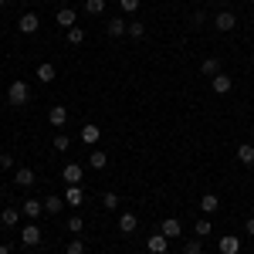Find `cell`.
<instances>
[{
	"instance_id": "obj_19",
	"label": "cell",
	"mask_w": 254,
	"mask_h": 254,
	"mask_svg": "<svg viewBox=\"0 0 254 254\" xmlns=\"http://www.w3.org/2000/svg\"><path fill=\"white\" fill-rule=\"evenodd\" d=\"M88 166H92V170H105V166H109V153H102V149H92V156H88Z\"/></svg>"
},
{
	"instance_id": "obj_11",
	"label": "cell",
	"mask_w": 254,
	"mask_h": 254,
	"mask_svg": "<svg viewBox=\"0 0 254 254\" xmlns=\"http://www.w3.org/2000/svg\"><path fill=\"white\" fill-rule=\"evenodd\" d=\"M81 170L78 163H64V170H61V176H64V183H81Z\"/></svg>"
},
{
	"instance_id": "obj_6",
	"label": "cell",
	"mask_w": 254,
	"mask_h": 254,
	"mask_svg": "<svg viewBox=\"0 0 254 254\" xmlns=\"http://www.w3.org/2000/svg\"><path fill=\"white\" fill-rule=\"evenodd\" d=\"M20 241H24L27 248H38V244H41V227H38V224H27V227L20 231Z\"/></svg>"
},
{
	"instance_id": "obj_31",
	"label": "cell",
	"mask_w": 254,
	"mask_h": 254,
	"mask_svg": "<svg viewBox=\"0 0 254 254\" xmlns=\"http://www.w3.org/2000/svg\"><path fill=\"white\" fill-rule=\"evenodd\" d=\"M139 3H142V0H119L122 14H136V10H139Z\"/></svg>"
},
{
	"instance_id": "obj_23",
	"label": "cell",
	"mask_w": 254,
	"mask_h": 254,
	"mask_svg": "<svg viewBox=\"0 0 254 254\" xmlns=\"http://www.w3.org/2000/svg\"><path fill=\"white\" fill-rule=\"evenodd\" d=\"M38 81L51 85V81H55V64H48V61H44V64H38Z\"/></svg>"
},
{
	"instance_id": "obj_18",
	"label": "cell",
	"mask_w": 254,
	"mask_h": 254,
	"mask_svg": "<svg viewBox=\"0 0 254 254\" xmlns=\"http://www.w3.org/2000/svg\"><path fill=\"white\" fill-rule=\"evenodd\" d=\"M14 183H17V187H24V190H27V187H34V170H27V166H24V170H17V173H14Z\"/></svg>"
},
{
	"instance_id": "obj_12",
	"label": "cell",
	"mask_w": 254,
	"mask_h": 254,
	"mask_svg": "<svg viewBox=\"0 0 254 254\" xmlns=\"http://www.w3.org/2000/svg\"><path fill=\"white\" fill-rule=\"evenodd\" d=\"M17 27H20V31H24V34H34V31H38V27H41L38 14H24V17L17 20Z\"/></svg>"
},
{
	"instance_id": "obj_35",
	"label": "cell",
	"mask_w": 254,
	"mask_h": 254,
	"mask_svg": "<svg viewBox=\"0 0 254 254\" xmlns=\"http://www.w3.org/2000/svg\"><path fill=\"white\" fill-rule=\"evenodd\" d=\"M207 20H210V17H207V14H203V10H196L193 17H190V27H203V24H207Z\"/></svg>"
},
{
	"instance_id": "obj_3",
	"label": "cell",
	"mask_w": 254,
	"mask_h": 254,
	"mask_svg": "<svg viewBox=\"0 0 254 254\" xmlns=\"http://www.w3.org/2000/svg\"><path fill=\"white\" fill-rule=\"evenodd\" d=\"M81 200H85L81 183H68V187H64V203H68V207H81Z\"/></svg>"
},
{
	"instance_id": "obj_28",
	"label": "cell",
	"mask_w": 254,
	"mask_h": 254,
	"mask_svg": "<svg viewBox=\"0 0 254 254\" xmlns=\"http://www.w3.org/2000/svg\"><path fill=\"white\" fill-rule=\"evenodd\" d=\"M81 41H85V31H81L78 24H75V27L68 31V44H81Z\"/></svg>"
},
{
	"instance_id": "obj_30",
	"label": "cell",
	"mask_w": 254,
	"mask_h": 254,
	"mask_svg": "<svg viewBox=\"0 0 254 254\" xmlns=\"http://www.w3.org/2000/svg\"><path fill=\"white\" fill-rule=\"evenodd\" d=\"M64 254H85V241H68V248H64Z\"/></svg>"
},
{
	"instance_id": "obj_26",
	"label": "cell",
	"mask_w": 254,
	"mask_h": 254,
	"mask_svg": "<svg viewBox=\"0 0 254 254\" xmlns=\"http://www.w3.org/2000/svg\"><path fill=\"white\" fill-rule=\"evenodd\" d=\"M183 254H203V237L196 241V237H190L187 244H183Z\"/></svg>"
},
{
	"instance_id": "obj_10",
	"label": "cell",
	"mask_w": 254,
	"mask_h": 254,
	"mask_svg": "<svg viewBox=\"0 0 254 254\" xmlns=\"http://www.w3.org/2000/svg\"><path fill=\"white\" fill-rule=\"evenodd\" d=\"M159 231H163L166 237H180V234H183V224H180L176 217H166V220L159 224Z\"/></svg>"
},
{
	"instance_id": "obj_13",
	"label": "cell",
	"mask_w": 254,
	"mask_h": 254,
	"mask_svg": "<svg viewBox=\"0 0 254 254\" xmlns=\"http://www.w3.org/2000/svg\"><path fill=\"white\" fill-rule=\"evenodd\" d=\"M20 214L27 217V220H38V217L44 214V203H41V200H27V203H24V210H20Z\"/></svg>"
},
{
	"instance_id": "obj_1",
	"label": "cell",
	"mask_w": 254,
	"mask_h": 254,
	"mask_svg": "<svg viewBox=\"0 0 254 254\" xmlns=\"http://www.w3.org/2000/svg\"><path fill=\"white\" fill-rule=\"evenodd\" d=\"M7 102H10V105H27V102H31V85H27V81H10V85H7Z\"/></svg>"
},
{
	"instance_id": "obj_29",
	"label": "cell",
	"mask_w": 254,
	"mask_h": 254,
	"mask_svg": "<svg viewBox=\"0 0 254 254\" xmlns=\"http://www.w3.org/2000/svg\"><path fill=\"white\" fill-rule=\"evenodd\" d=\"M68 146H71V139H68V132H58V136H55V149H58V153H64Z\"/></svg>"
},
{
	"instance_id": "obj_15",
	"label": "cell",
	"mask_w": 254,
	"mask_h": 254,
	"mask_svg": "<svg viewBox=\"0 0 254 254\" xmlns=\"http://www.w3.org/2000/svg\"><path fill=\"white\" fill-rule=\"evenodd\" d=\"M105 31H109V38H122V34H129V24H126V20H109V24H105Z\"/></svg>"
},
{
	"instance_id": "obj_5",
	"label": "cell",
	"mask_w": 254,
	"mask_h": 254,
	"mask_svg": "<svg viewBox=\"0 0 254 254\" xmlns=\"http://www.w3.org/2000/svg\"><path fill=\"white\" fill-rule=\"evenodd\" d=\"M214 27H217V31H224V34H227V31H234V27H237V17L231 14V10H220V14L214 17Z\"/></svg>"
},
{
	"instance_id": "obj_22",
	"label": "cell",
	"mask_w": 254,
	"mask_h": 254,
	"mask_svg": "<svg viewBox=\"0 0 254 254\" xmlns=\"http://www.w3.org/2000/svg\"><path fill=\"white\" fill-rule=\"evenodd\" d=\"M217 71H220V61L217 58H203L200 61V75H210V78H214Z\"/></svg>"
},
{
	"instance_id": "obj_32",
	"label": "cell",
	"mask_w": 254,
	"mask_h": 254,
	"mask_svg": "<svg viewBox=\"0 0 254 254\" xmlns=\"http://www.w3.org/2000/svg\"><path fill=\"white\" fill-rule=\"evenodd\" d=\"M81 227H85V220H81L78 214H75V217H68V231H71V234H81Z\"/></svg>"
},
{
	"instance_id": "obj_17",
	"label": "cell",
	"mask_w": 254,
	"mask_h": 254,
	"mask_svg": "<svg viewBox=\"0 0 254 254\" xmlns=\"http://www.w3.org/2000/svg\"><path fill=\"white\" fill-rule=\"evenodd\" d=\"M98 136H102V129H98V126H92V122H88V126L81 129V142H85V146H95Z\"/></svg>"
},
{
	"instance_id": "obj_16",
	"label": "cell",
	"mask_w": 254,
	"mask_h": 254,
	"mask_svg": "<svg viewBox=\"0 0 254 254\" xmlns=\"http://www.w3.org/2000/svg\"><path fill=\"white\" fill-rule=\"evenodd\" d=\"M61 210H64V196L51 193L48 200H44V214H61Z\"/></svg>"
},
{
	"instance_id": "obj_25",
	"label": "cell",
	"mask_w": 254,
	"mask_h": 254,
	"mask_svg": "<svg viewBox=\"0 0 254 254\" xmlns=\"http://www.w3.org/2000/svg\"><path fill=\"white\" fill-rule=\"evenodd\" d=\"M85 14H92V17L105 14V0H85Z\"/></svg>"
},
{
	"instance_id": "obj_37",
	"label": "cell",
	"mask_w": 254,
	"mask_h": 254,
	"mask_svg": "<svg viewBox=\"0 0 254 254\" xmlns=\"http://www.w3.org/2000/svg\"><path fill=\"white\" fill-rule=\"evenodd\" d=\"M244 231H248V234L254 237V217H248V220H244Z\"/></svg>"
},
{
	"instance_id": "obj_36",
	"label": "cell",
	"mask_w": 254,
	"mask_h": 254,
	"mask_svg": "<svg viewBox=\"0 0 254 254\" xmlns=\"http://www.w3.org/2000/svg\"><path fill=\"white\" fill-rule=\"evenodd\" d=\"M10 166H14V156H10V153H3V156H0V170H10Z\"/></svg>"
},
{
	"instance_id": "obj_34",
	"label": "cell",
	"mask_w": 254,
	"mask_h": 254,
	"mask_svg": "<svg viewBox=\"0 0 254 254\" xmlns=\"http://www.w3.org/2000/svg\"><path fill=\"white\" fill-rule=\"evenodd\" d=\"M196 237H210V220H196Z\"/></svg>"
},
{
	"instance_id": "obj_20",
	"label": "cell",
	"mask_w": 254,
	"mask_h": 254,
	"mask_svg": "<svg viewBox=\"0 0 254 254\" xmlns=\"http://www.w3.org/2000/svg\"><path fill=\"white\" fill-rule=\"evenodd\" d=\"M217 207H220L217 193H203V196H200V210H203V214H214Z\"/></svg>"
},
{
	"instance_id": "obj_39",
	"label": "cell",
	"mask_w": 254,
	"mask_h": 254,
	"mask_svg": "<svg viewBox=\"0 0 254 254\" xmlns=\"http://www.w3.org/2000/svg\"><path fill=\"white\" fill-rule=\"evenodd\" d=\"M0 7H7V0H0Z\"/></svg>"
},
{
	"instance_id": "obj_7",
	"label": "cell",
	"mask_w": 254,
	"mask_h": 254,
	"mask_svg": "<svg viewBox=\"0 0 254 254\" xmlns=\"http://www.w3.org/2000/svg\"><path fill=\"white\" fill-rule=\"evenodd\" d=\"M55 20H58V27H61V31H71V27H75V20H78V14H75L71 7H61Z\"/></svg>"
},
{
	"instance_id": "obj_21",
	"label": "cell",
	"mask_w": 254,
	"mask_h": 254,
	"mask_svg": "<svg viewBox=\"0 0 254 254\" xmlns=\"http://www.w3.org/2000/svg\"><path fill=\"white\" fill-rule=\"evenodd\" d=\"M237 163H244V166H254V146H237Z\"/></svg>"
},
{
	"instance_id": "obj_38",
	"label": "cell",
	"mask_w": 254,
	"mask_h": 254,
	"mask_svg": "<svg viewBox=\"0 0 254 254\" xmlns=\"http://www.w3.org/2000/svg\"><path fill=\"white\" fill-rule=\"evenodd\" d=\"M0 254H10V248H7V244H0Z\"/></svg>"
},
{
	"instance_id": "obj_27",
	"label": "cell",
	"mask_w": 254,
	"mask_h": 254,
	"mask_svg": "<svg viewBox=\"0 0 254 254\" xmlns=\"http://www.w3.org/2000/svg\"><path fill=\"white\" fill-rule=\"evenodd\" d=\"M129 34L132 38H146V24L142 20H129Z\"/></svg>"
},
{
	"instance_id": "obj_24",
	"label": "cell",
	"mask_w": 254,
	"mask_h": 254,
	"mask_svg": "<svg viewBox=\"0 0 254 254\" xmlns=\"http://www.w3.org/2000/svg\"><path fill=\"white\" fill-rule=\"evenodd\" d=\"M0 224H3V227H17L20 224V210H3V214H0Z\"/></svg>"
},
{
	"instance_id": "obj_4",
	"label": "cell",
	"mask_w": 254,
	"mask_h": 254,
	"mask_svg": "<svg viewBox=\"0 0 254 254\" xmlns=\"http://www.w3.org/2000/svg\"><path fill=\"white\" fill-rule=\"evenodd\" d=\"M210 85H214L217 95H227V92L234 88V78H231V75H224V71H217L214 78H210Z\"/></svg>"
},
{
	"instance_id": "obj_14",
	"label": "cell",
	"mask_w": 254,
	"mask_h": 254,
	"mask_svg": "<svg viewBox=\"0 0 254 254\" xmlns=\"http://www.w3.org/2000/svg\"><path fill=\"white\" fill-rule=\"evenodd\" d=\"M48 122H51V126H64V122H68V109H64V105H51Z\"/></svg>"
},
{
	"instance_id": "obj_9",
	"label": "cell",
	"mask_w": 254,
	"mask_h": 254,
	"mask_svg": "<svg viewBox=\"0 0 254 254\" xmlns=\"http://www.w3.org/2000/svg\"><path fill=\"white\" fill-rule=\"evenodd\" d=\"M136 227H139V217L136 214H129V210H126V214H119V231H122V234H132Z\"/></svg>"
},
{
	"instance_id": "obj_8",
	"label": "cell",
	"mask_w": 254,
	"mask_h": 254,
	"mask_svg": "<svg viewBox=\"0 0 254 254\" xmlns=\"http://www.w3.org/2000/svg\"><path fill=\"white\" fill-rule=\"evenodd\" d=\"M217 251L220 254H241V237H220V241H217Z\"/></svg>"
},
{
	"instance_id": "obj_33",
	"label": "cell",
	"mask_w": 254,
	"mask_h": 254,
	"mask_svg": "<svg viewBox=\"0 0 254 254\" xmlns=\"http://www.w3.org/2000/svg\"><path fill=\"white\" fill-rule=\"evenodd\" d=\"M102 203H105L109 210H116V207H119V193H112V190H109V193H102Z\"/></svg>"
},
{
	"instance_id": "obj_2",
	"label": "cell",
	"mask_w": 254,
	"mask_h": 254,
	"mask_svg": "<svg viewBox=\"0 0 254 254\" xmlns=\"http://www.w3.org/2000/svg\"><path fill=\"white\" fill-rule=\"evenodd\" d=\"M166 248H170V237L163 234V231L153 234V237H146V251L149 254H166Z\"/></svg>"
}]
</instances>
